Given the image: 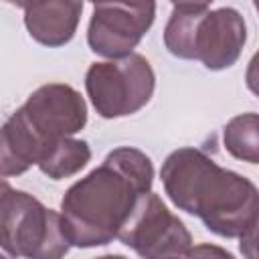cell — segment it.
<instances>
[{
	"mask_svg": "<svg viewBox=\"0 0 259 259\" xmlns=\"http://www.w3.org/2000/svg\"><path fill=\"white\" fill-rule=\"evenodd\" d=\"M38 148V160L63 138H71L87 123V103L77 89L49 83L34 89L24 105L12 113ZM38 164V162H36Z\"/></svg>",
	"mask_w": 259,
	"mask_h": 259,
	"instance_id": "8992f818",
	"label": "cell"
},
{
	"mask_svg": "<svg viewBox=\"0 0 259 259\" xmlns=\"http://www.w3.org/2000/svg\"><path fill=\"white\" fill-rule=\"evenodd\" d=\"M24 26L28 34L45 47H63L67 45L79 26L83 12V2L75 0H49L22 4Z\"/></svg>",
	"mask_w": 259,
	"mask_h": 259,
	"instance_id": "9c48e42d",
	"label": "cell"
},
{
	"mask_svg": "<svg viewBox=\"0 0 259 259\" xmlns=\"http://www.w3.org/2000/svg\"><path fill=\"white\" fill-rule=\"evenodd\" d=\"M164 192L180 210L198 217L202 225L225 239H239L257 229V186L219 166L198 148H178L162 164Z\"/></svg>",
	"mask_w": 259,
	"mask_h": 259,
	"instance_id": "7a4b0ae2",
	"label": "cell"
},
{
	"mask_svg": "<svg viewBox=\"0 0 259 259\" xmlns=\"http://www.w3.org/2000/svg\"><path fill=\"white\" fill-rule=\"evenodd\" d=\"M154 89V69L140 53L115 61L91 63L85 73L87 97L95 111L105 119L138 113L148 105Z\"/></svg>",
	"mask_w": 259,
	"mask_h": 259,
	"instance_id": "5b68a950",
	"label": "cell"
},
{
	"mask_svg": "<svg viewBox=\"0 0 259 259\" xmlns=\"http://www.w3.org/2000/svg\"><path fill=\"white\" fill-rule=\"evenodd\" d=\"M178 259H235L233 253H229L227 249L212 245V243H200V245H192L184 255H180Z\"/></svg>",
	"mask_w": 259,
	"mask_h": 259,
	"instance_id": "7c38bea8",
	"label": "cell"
},
{
	"mask_svg": "<svg viewBox=\"0 0 259 259\" xmlns=\"http://www.w3.org/2000/svg\"><path fill=\"white\" fill-rule=\"evenodd\" d=\"M95 259H127V257L125 255H117V253L113 255L111 253V255H101V257H95Z\"/></svg>",
	"mask_w": 259,
	"mask_h": 259,
	"instance_id": "5bb4252c",
	"label": "cell"
},
{
	"mask_svg": "<svg viewBox=\"0 0 259 259\" xmlns=\"http://www.w3.org/2000/svg\"><path fill=\"white\" fill-rule=\"evenodd\" d=\"M117 239L142 259H178L192 247L186 225L152 190L136 200Z\"/></svg>",
	"mask_w": 259,
	"mask_h": 259,
	"instance_id": "52a82bcc",
	"label": "cell"
},
{
	"mask_svg": "<svg viewBox=\"0 0 259 259\" xmlns=\"http://www.w3.org/2000/svg\"><path fill=\"white\" fill-rule=\"evenodd\" d=\"M259 119L255 111L235 115L223 130V142L225 150L243 162L257 164L259 162Z\"/></svg>",
	"mask_w": 259,
	"mask_h": 259,
	"instance_id": "8fae6325",
	"label": "cell"
},
{
	"mask_svg": "<svg viewBox=\"0 0 259 259\" xmlns=\"http://www.w3.org/2000/svg\"><path fill=\"white\" fill-rule=\"evenodd\" d=\"M0 259H8V257H4V255H2V253H0Z\"/></svg>",
	"mask_w": 259,
	"mask_h": 259,
	"instance_id": "9a60e30c",
	"label": "cell"
},
{
	"mask_svg": "<svg viewBox=\"0 0 259 259\" xmlns=\"http://www.w3.org/2000/svg\"><path fill=\"white\" fill-rule=\"evenodd\" d=\"M89 160H91V148L85 140L63 138L45 152V156L38 160L36 166L45 176L53 180H63L83 170Z\"/></svg>",
	"mask_w": 259,
	"mask_h": 259,
	"instance_id": "30bf717a",
	"label": "cell"
},
{
	"mask_svg": "<svg viewBox=\"0 0 259 259\" xmlns=\"http://www.w3.org/2000/svg\"><path fill=\"white\" fill-rule=\"evenodd\" d=\"M0 247L14 259H63L71 243L57 210L0 178Z\"/></svg>",
	"mask_w": 259,
	"mask_h": 259,
	"instance_id": "277c9868",
	"label": "cell"
},
{
	"mask_svg": "<svg viewBox=\"0 0 259 259\" xmlns=\"http://www.w3.org/2000/svg\"><path fill=\"white\" fill-rule=\"evenodd\" d=\"M154 164L132 146L111 150L87 176L71 184L61 200V223L71 247H103L117 239L136 200L150 192Z\"/></svg>",
	"mask_w": 259,
	"mask_h": 259,
	"instance_id": "6da1fadb",
	"label": "cell"
},
{
	"mask_svg": "<svg viewBox=\"0 0 259 259\" xmlns=\"http://www.w3.org/2000/svg\"><path fill=\"white\" fill-rule=\"evenodd\" d=\"M247 42V24L237 8L208 4H172L164 26V45L170 55L200 61L208 71L233 67Z\"/></svg>",
	"mask_w": 259,
	"mask_h": 259,
	"instance_id": "3957f363",
	"label": "cell"
},
{
	"mask_svg": "<svg viewBox=\"0 0 259 259\" xmlns=\"http://www.w3.org/2000/svg\"><path fill=\"white\" fill-rule=\"evenodd\" d=\"M154 18V2H97L87 26V45L109 61L123 59L134 53Z\"/></svg>",
	"mask_w": 259,
	"mask_h": 259,
	"instance_id": "ba28073f",
	"label": "cell"
},
{
	"mask_svg": "<svg viewBox=\"0 0 259 259\" xmlns=\"http://www.w3.org/2000/svg\"><path fill=\"white\" fill-rule=\"evenodd\" d=\"M255 231L257 229H253V231L245 233L243 237H239L241 239V251L247 255V259H257L255 257Z\"/></svg>",
	"mask_w": 259,
	"mask_h": 259,
	"instance_id": "4fadbf2b",
	"label": "cell"
}]
</instances>
